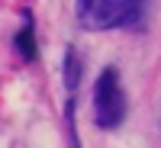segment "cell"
<instances>
[{
    "label": "cell",
    "instance_id": "obj_1",
    "mask_svg": "<svg viewBox=\"0 0 161 148\" xmlns=\"http://www.w3.org/2000/svg\"><path fill=\"white\" fill-rule=\"evenodd\" d=\"M123 119H126V90L119 71L110 64L97 74V84H93V123L97 129H116L123 126Z\"/></svg>",
    "mask_w": 161,
    "mask_h": 148
},
{
    "label": "cell",
    "instance_id": "obj_2",
    "mask_svg": "<svg viewBox=\"0 0 161 148\" xmlns=\"http://www.w3.org/2000/svg\"><path fill=\"white\" fill-rule=\"evenodd\" d=\"M74 16L90 32L123 29V3L119 0H74Z\"/></svg>",
    "mask_w": 161,
    "mask_h": 148
},
{
    "label": "cell",
    "instance_id": "obj_3",
    "mask_svg": "<svg viewBox=\"0 0 161 148\" xmlns=\"http://www.w3.org/2000/svg\"><path fill=\"white\" fill-rule=\"evenodd\" d=\"M13 52L23 58V61H36L39 55V45H36V26H32V13L23 10V26L13 36Z\"/></svg>",
    "mask_w": 161,
    "mask_h": 148
},
{
    "label": "cell",
    "instance_id": "obj_4",
    "mask_svg": "<svg viewBox=\"0 0 161 148\" xmlns=\"http://www.w3.org/2000/svg\"><path fill=\"white\" fill-rule=\"evenodd\" d=\"M123 3V29H145L155 0H119Z\"/></svg>",
    "mask_w": 161,
    "mask_h": 148
},
{
    "label": "cell",
    "instance_id": "obj_5",
    "mask_svg": "<svg viewBox=\"0 0 161 148\" xmlns=\"http://www.w3.org/2000/svg\"><path fill=\"white\" fill-rule=\"evenodd\" d=\"M80 71H84V64H80L77 48L68 45V48H64V61H61V77H64V90H68V93H77V87H80Z\"/></svg>",
    "mask_w": 161,
    "mask_h": 148
},
{
    "label": "cell",
    "instance_id": "obj_6",
    "mask_svg": "<svg viewBox=\"0 0 161 148\" xmlns=\"http://www.w3.org/2000/svg\"><path fill=\"white\" fill-rule=\"evenodd\" d=\"M158 123H161V113H158Z\"/></svg>",
    "mask_w": 161,
    "mask_h": 148
}]
</instances>
